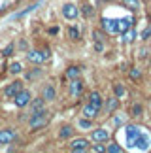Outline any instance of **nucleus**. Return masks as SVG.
<instances>
[{"label":"nucleus","mask_w":151,"mask_h":153,"mask_svg":"<svg viewBox=\"0 0 151 153\" xmlns=\"http://www.w3.org/2000/svg\"><path fill=\"white\" fill-rule=\"evenodd\" d=\"M121 34H123V42H127V44H129V42H132V40H134L136 38V30H134V28H129V30H125V32H121Z\"/></svg>","instance_id":"nucleus-20"},{"label":"nucleus","mask_w":151,"mask_h":153,"mask_svg":"<svg viewBox=\"0 0 151 153\" xmlns=\"http://www.w3.org/2000/svg\"><path fill=\"white\" fill-rule=\"evenodd\" d=\"M125 123V117L123 115H115L113 117V125H123Z\"/></svg>","instance_id":"nucleus-33"},{"label":"nucleus","mask_w":151,"mask_h":153,"mask_svg":"<svg viewBox=\"0 0 151 153\" xmlns=\"http://www.w3.org/2000/svg\"><path fill=\"white\" fill-rule=\"evenodd\" d=\"M93 36H95V40H96V42H102V40H106V38H104V34H102V32H98V30H95V32H93Z\"/></svg>","instance_id":"nucleus-34"},{"label":"nucleus","mask_w":151,"mask_h":153,"mask_svg":"<svg viewBox=\"0 0 151 153\" xmlns=\"http://www.w3.org/2000/svg\"><path fill=\"white\" fill-rule=\"evenodd\" d=\"M49 57H51L49 48H45V49H30V51L27 53V61L28 62H34V64H42V62L47 61Z\"/></svg>","instance_id":"nucleus-2"},{"label":"nucleus","mask_w":151,"mask_h":153,"mask_svg":"<svg viewBox=\"0 0 151 153\" xmlns=\"http://www.w3.org/2000/svg\"><path fill=\"white\" fill-rule=\"evenodd\" d=\"M93 151H98V153H102V151H106V148H104V146H93Z\"/></svg>","instance_id":"nucleus-37"},{"label":"nucleus","mask_w":151,"mask_h":153,"mask_svg":"<svg viewBox=\"0 0 151 153\" xmlns=\"http://www.w3.org/2000/svg\"><path fill=\"white\" fill-rule=\"evenodd\" d=\"M91 121H93V119H87V117H85V119L79 121V127H81V128H91Z\"/></svg>","instance_id":"nucleus-31"},{"label":"nucleus","mask_w":151,"mask_h":153,"mask_svg":"<svg viewBox=\"0 0 151 153\" xmlns=\"http://www.w3.org/2000/svg\"><path fill=\"white\" fill-rule=\"evenodd\" d=\"M68 36H70V40H78L79 38V30L76 27H70L68 28Z\"/></svg>","instance_id":"nucleus-26"},{"label":"nucleus","mask_w":151,"mask_h":153,"mask_svg":"<svg viewBox=\"0 0 151 153\" xmlns=\"http://www.w3.org/2000/svg\"><path fill=\"white\" fill-rule=\"evenodd\" d=\"M36 76H40V68H36L34 72H28V74H27V78H28V79H34Z\"/></svg>","instance_id":"nucleus-35"},{"label":"nucleus","mask_w":151,"mask_h":153,"mask_svg":"<svg viewBox=\"0 0 151 153\" xmlns=\"http://www.w3.org/2000/svg\"><path fill=\"white\" fill-rule=\"evenodd\" d=\"M62 15H64V19H68V21H74L76 17L79 15V10H78V6H76V4H64V6H62Z\"/></svg>","instance_id":"nucleus-5"},{"label":"nucleus","mask_w":151,"mask_h":153,"mask_svg":"<svg viewBox=\"0 0 151 153\" xmlns=\"http://www.w3.org/2000/svg\"><path fill=\"white\" fill-rule=\"evenodd\" d=\"M89 104H91V106H95L96 110H100V108H102V97H100V93L93 91L91 95H89Z\"/></svg>","instance_id":"nucleus-14"},{"label":"nucleus","mask_w":151,"mask_h":153,"mask_svg":"<svg viewBox=\"0 0 151 153\" xmlns=\"http://www.w3.org/2000/svg\"><path fill=\"white\" fill-rule=\"evenodd\" d=\"M149 64H151V59H149Z\"/></svg>","instance_id":"nucleus-40"},{"label":"nucleus","mask_w":151,"mask_h":153,"mask_svg":"<svg viewBox=\"0 0 151 153\" xmlns=\"http://www.w3.org/2000/svg\"><path fill=\"white\" fill-rule=\"evenodd\" d=\"M21 89H23V81H17V79H15L13 83H10V85L4 89V95L8 97V98H13V97H15Z\"/></svg>","instance_id":"nucleus-7"},{"label":"nucleus","mask_w":151,"mask_h":153,"mask_svg":"<svg viewBox=\"0 0 151 153\" xmlns=\"http://www.w3.org/2000/svg\"><path fill=\"white\" fill-rule=\"evenodd\" d=\"M102 28L108 34H119V30H117V19H106V17H104V19H102Z\"/></svg>","instance_id":"nucleus-10"},{"label":"nucleus","mask_w":151,"mask_h":153,"mask_svg":"<svg viewBox=\"0 0 151 153\" xmlns=\"http://www.w3.org/2000/svg\"><path fill=\"white\" fill-rule=\"evenodd\" d=\"M79 72H81V70H79L78 66H70V68L66 70V78L76 79V78H79Z\"/></svg>","instance_id":"nucleus-22"},{"label":"nucleus","mask_w":151,"mask_h":153,"mask_svg":"<svg viewBox=\"0 0 151 153\" xmlns=\"http://www.w3.org/2000/svg\"><path fill=\"white\" fill-rule=\"evenodd\" d=\"M98 111H100V110H96V108H95V106H91V104H87V106H85V108H83V117H87V119H95V117H96V114H98Z\"/></svg>","instance_id":"nucleus-17"},{"label":"nucleus","mask_w":151,"mask_h":153,"mask_svg":"<svg viewBox=\"0 0 151 153\" xmlns=\"http://www.w3.org/2000/svg\"><path fill=\"white\" fill-rule=\"evenodd\" d=\"M130 78H132V79H140V78H142V72H140L138 68H132V70H130Z\"/></svg>","instance_id":"nucleus-29"},{"label":"nucleus","mask_w":151,"mask_h":153,"mask_svg":"<svg viewBox=\"0 0 151 153\" xmlns=\"http://www.w3.org/2000/svg\"><path fill=\"white\" fill-rule=\"evenodd\" d=\"M149 108H151V104H149Z\"/></svg>","instance_id":"nucleus-41"},{"label":"nucleus","mask_w":151,"mask_h":153,"mask_svg":"<svg viewBox=\"0 0 151 153\" xmlns=\"http://www.w3.org/2000/svg\"><path fill=\"white\" fill-rule=\"evenodd\" d=\"M123 6L132 11H138L140 10V0H123Z\"/></svg>","instance_id":"nucleus-19"},{"label":"nucleus","mask_w":151,"mask_h":153,"mask_svg":"<svg viewBox=\"0 0 151 153\" xmlns=\"http://www.w3.org/2000/svg\"><path fill=\"white\" fill-rule=\"evenodd\" d=\"M83 15H85V17H91V15H93V6H89V4L83 6Z\"/></svg>","instance_id":"nucleus-30"},{"label":"nucleus","mask_w":151,"mask_h":153,"mask_svg":"<svg viewBox=\"0 0 151 153\" xmlns=\"http://www.w3.org/2000/svg\"><path fill=\"white\" fill-rule=\"evenodd\" d=\"M89 148V140L87 138H74L70 142V149L72 151H85Z\"/></svg>","instance_id":"nucleus-8"},{"label":"nucleus","mask_w":151,"mask_h":153,"mask_svg":"<svg viewBox=\"0 0 151 153\" xmlns=\"http://www.w3.org/2000/svg\"><path fill=\"white\" fill-rule=\"evenodd\" d=\"M106 151L108 153H121V151H123V148L117 146V144H112V146H108V148H106Z\"/></svg>","instance_id":"nucleus-27"},{"label":"nucleus","mask_w":151,"mask_h":153,"mask_svg":"<svg viewBox=\"0 0 151 153\" xmlns=\"http://www.w3.org/2000/svg\"><path fill=\"white\" fill-rule=\"evenodd\" d=\"M38 8V4H34V6H30V8H27L25 11H21V13H17V15H13V19H19V17H23V15H27V13H30V11H34Z\"/></svg>","instance_id":"nucleus-28"},{"label":"nucleus","mask_w":151,"mask_h":153,"mask_svg":"<svg viewBox=\"0 0 151 153\" xmlns=\"http://www.w3.org/2000/svg\"><path fill=\"white\" fill-rule=\"evenodd\" d=\"M72 134H74V128L72 127H62L61 128V132H59V136H61V140H66V138H70L72 136Z\"/></svg>","instance_id":"nucleus-21"},{"label":"nucleus","mask_w":151,"mask_h":153,"mask_svg":"<svg viewBox=\"0 0 151 153\" xmlns=\"http://www.w3.org/2000/svg\"><path fill=\"white\" fill-rule=\"evenodd\" d=\"M113 93H115V97H117V98H121V97H123L127 91H125V87H123V85L115 83V85H113Z\"/></svg>","instance_id":"nucleus-24"},{"label":"nucleus","mask_w":151,"mask_h":153,"mask_svg":"<svg viewBox=\"0 0 151 153\" xmlns=\"http://www.w3.org/2000/svg\"><path fill=\"white\" fill-rule=\"evenodd\" d=\"M15 138H17V134H15L13 128H2V131H0V146H8V144L13 142Z\"/></svg>","instance_id":"nucleus-4"},{"label":"nucleus","mask_w":151,"mask_h":153,"mask_svg":"<svg viewBox=\"0 0 151 153\" xmlns=\"http://www.w3.org/2000/svg\"><path fill=\"white\" fill-rule=\"evenodd\" d=\"M142 111H144L142 104H132V108H130V115H132V117H140Z\"/></svg>","instance_id":"nucleus-23"},{"label":"nucleus","mask_w":151,"mask_h":153,"mask_svg":"<svg viewBox=\"0 0 151 153\" xmlns=\"http://www.w3.org/2000/svg\"><path fill=\"white\" fill-rule=\"evenodd\" d=\"M81 93H83V81H81L79 78L72 79V83H70V97L72 98H78Z\"/></svg>","instance_id":"nucleus-9"},{"label":"nucleus","mask_w":151,"mask_h":153,"mask_svg":"<svg viewBox=\"0 0 151 153\" xmlns=\"http://www.w3.org/2000/svg\"><path fill=\"white\" fill-rule=\"evenodd\" d=\"M140 132H142V128L136 127V125H129V127H127V144H129V148H134V140H136V136Z\"/></svg>","instance_id":"nucleus-6"},{"label":"nucleus","mask_w":151,"mask_h":153,"mask_svg":"<svg viewBox=\"0 0 151 153\" xmlns=\"http://www.w3.org/2000/svg\"><path fill=\"white\" fill-rule=\"evenodd\" d=\"M47 123H49V114H47V110H44V111H38V114L30 115L28 127H30V131H38V128L45 127Z\"/></svg>","instance_id":"nucleus-1"},{"label":"nucleus","mask_w":151,"mask_h":153,"mask_svg":"<svg viewBox=\"0 0 151 153\" xmlns=\"http://www.w3.org/2000/svg\"><path fill=\"white\" fill-rule=\"evenodd\" d=\"M132 27V19L130 17H125V19H117V30L119 32H125Z\"/></svg>","instance_id":"nucleus-16"},{"label":"nucleus","mask_w":151,"mask_h":153,"mask_svg":"<svg viewBox=\"0 0 151 153\" xmlns=\"http://www.w3.org/2000/svg\"><path fill=\"white\" fill-rule=\"evenodd\" d=\"M91 138H93V142H96V144H100V142H108L110 132L106 131V128H96V131H93Z\"/></svg>","instance_id":"nucleus-11"},{"label":"nucleus","mask_w":151,"mask_h":153,"mask_svg":"<svg viewBox=\"0 0 151 153\" xmlns=\"http://www.w3.org/2000/svg\"><path fill=\"white\" fill-rule=\"evenodd\" d=\"M57 93H55V87L53 85H45L44 87V93H42V98L44 100H55Z\"/></svg>","instance_id":"nucleus-15"},{"label":"nucleus","mask_w":151,"mask_h":153,"mask_svg":"<svg viewBox=\"0 0 151 153\" xmlns=\"http://www.w3.org/2000/svg\"><path fill=\"white\" fill-rule=\"evenodd\" d=\"M95 48H96V51H102V49H104V48H102V44H100V42H96V44H95Z\"/></svg>","instance_id":"nucleus-38"},{"label":"nucleus","mask_w":151,"mask_h":153,"mask_svg":"<svg viewBox=\"0 0 151 153\" xmlns=\"http://www.w3.org/2000/svg\"><path fill=\"white\" fill-rule=\"evenodd\" d=\"M149 36H151V28L147 27V28H146V30H144V32H142V38H144V40H147Z\"/></svg>","instance_id":"nucleus-36"},{"label":"nucleus","mask_w":151,"mask_h":153,"mask_svg":"<svg viewBox=\"0 0 151 153\" xmlns=\"http://www.w3.org/2000/svg\"><path fill=\"white\" fill-rule=\"evenodd\" d=\"M134 146L138 149H142V151H146V149H149V138L146 136V134H138L136 136V140H134Z\"/></svg>","instance_id":"nucleus-13"},{"label":"nucleus","mask_w":151,"mask_h":153,"mask_svg":"<svg viewBox=\"0 0 151 153\" xmlns=\"http://www.w3.org/2000/svg\"><path fill=\"white\" fill-rule=\"evenodd\" d=\"M28 104H30V115L45 110V100H44V98H34V100H30Z\"/></svg>","instance_id":"nucleus-12"},{"label":"nucleus","mask_w":151,"mask_h":153,"mask_svg":"<svg viewBox=\"0 0 151 153\" xmlns=\"http://www.w3.org/2000/svg\"><path fill=\"white\" fill-rule=\"evenodd\" d=\"M13 48H15V45H13V44H10L8 48L4 49V57H11V55H13Z\"/></svg>","instance_id":"nucleus-32"},{"label":"nucleus","mask_w":151,"mask_h":153,"mask_svg":"<svg viewBox=\"0 0 151 153\" xmlns=\"http://www.w3.org/2000/svg\"><path fill=\"white\" fill-rule=\"evenodd\" d=\"M10 72H11V74H21V72H23V66H21L19 62H11V64H10Z\"/></svg>","instance_id":"nucleus-25"},{"label":"nucleus","mask_w":151,"mask_h":153,"mask_svg":"<svg viewBox=\"0 0 151 153\" xmlns=\"http://www.w3.org/2000/svg\"><path fill=\"white\" fill-rule=\"evenodd\" d=\"M30 91H25V89H21L19 93H17V95L13 97V102H15V106L17 108H25V106L30 102Z\"/></svg>","instance_id":"nucleus-3"},{"label":"nucleus","mask_w":151,"mask_h":153,"mask_svg":"<svg viewBox=\"0 0 151 153\" xmlns=\"http://www.w3.org/2000/svg\"><path fill=\"white\" fill-rule=\"evenodd\" d=\"M0 10H2V2H0Z\"/></svg>","instance_id":"nucleus-39"},{"label":"nucleus","mask_w":151,"mask_h":153,"mask_svg":"<svg viewBox=\"0 0 151 153\" xmlns=\"http://www.w3.org/2000/svg\"><path fill=\"white\" fill-rule=\"evenodd\" d=\"M119 106V98L113 97V98H106V114H112L113 110H117Z\"/></svg>","instance_id":"nucleus-18"}]
</instances>
